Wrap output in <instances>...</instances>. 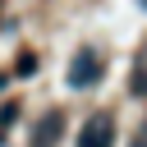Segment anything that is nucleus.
<instances>
[{
	"mask_svg": "<svg viewBox=\"0 0 147 147\" xmlns=\"http://www.w3.org/2000/svg\"><path fill=\"white\" fill-rule=\"evenodd\" d=\"M115 142V119L110 115H92L78 133V147H110Z\"/></svg>",
	"mask_w": 147,
	"mask_h": 147,
	"instance_id": "obj_2",
	"label": "nucleus"
},
{
	"mask_svg": "<svg viewBox=\"0 0 147 147\" xmlns=\"http://www.w3.org/2000/svg\"><path fill=\"white\" fill-rule=\"evenodd\" d=\"M142 5H147V0H142Z\"/></svg>",
	"mask_w": 147,
	"mask_h": 147,
	"instance_id": "obj_6",
	"label": "nucleus"
},
{
	"mask_svg": "<svg viewBox=\"0 0 147 147\" xmlns=\"http://www.w3.org/2000/svg\"><path fill=\"white\" fill-rule=\"evenodd\" d=\"M133 92L147 96V46H142V55L133 60Z\"/></svg>",
	"mask_w": 147,
	"mask_h": 147,
	"instance_id": "obj_4",
	"label": "nucleus"
},
{
	"mask_svg": "<svg viewBox=\"0 0 147 147\" xmlns=\"http://www.w3.org/2000/svg\"><path fill=\"white\" fill-rule=\"evenodd\" d=\"M60 138V115H51L46 124H41V133H32V147H51Z\"/></svg>",
	"mask_w": 147,
	"mask_h": 147,
	"instance_id": "obj_3",
	"label": "nucleus"
},
{
	"mask_svg": "<svg viewBox=\"0 0 147 147\" xmlns=\"http://www.w3.org/2000/svg\"><path fill=\"white\" fill-rule=\"evenodd\" d=\"M133 147H147V124L138 129V138H133Z\"/></svg>",
	"mask_w": 147,
	"mask_h": 147,
	"instance_id": "obj_5",
	"label": "nucleus"
},
{
	"mask_svg": "<svg viewBox=\"0 0 147 147\" xmlns=\"http://www.w3.org/2000/svg\"><path fill=\"white\" fill-rule=\"evenodd\" d=\"M101 78V55L96 51H78L74 64H69V87H92Z\"/></svg>",
	"mask_w": 147,
	"mask_h": 147,
	"instance_id": "obj_1",
	"label": "nucleus"
}]
</instances>
